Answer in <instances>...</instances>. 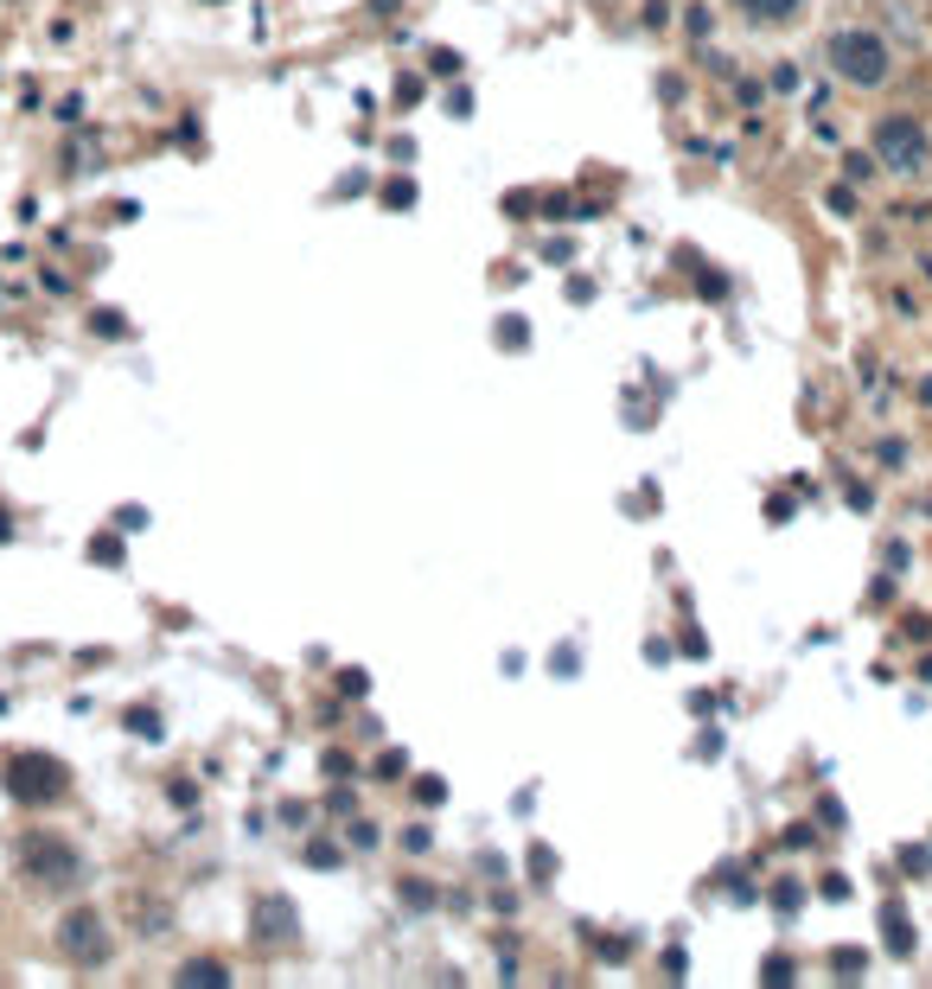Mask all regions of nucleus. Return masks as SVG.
<instances>
[{
	"label": "nucleus",
	"mask_w": 932,
	"mask_h": 989,
	"mask_svg": "<svg viewBox=\"0 0 932 989\" xmlns=\"http://www.w3.org/2000/svg\"><path fill=\"white\" fill-rule=\"evenodd\" d=\"M20 869H26L38 887H77V881H83V855H77L65 837H45V830H38V837L20 843Z\"/></svg>",
	"instance_id": "obj_4"
},
{
	"label": "nucleus",
	"mask_w": 932,
	"mask_h": 989,
	"mask_svg": "<svg viewBox=\"0 0 932 989\" xmlns=\"http://www.w3.org/2000/svg\"><path fill=\"white\" fill-rule=\"evenodd\" d=\"M173 984L186 989H225L230 984V964H218V957H192V964H180V977Z\"/></svg>",
	"instance_id": "obj_7"
},
{
	"label": "nucleus",
	"mask_w": 932,
	"mask_h": 989,
	"mask_svg": "<svg viewBox=\"0 0 932 989\" xmlns=\"http://www.w3.org/2000/svg\"><path fill=\"white\" fill-rule=\"evenodd\" d=\"M843 173H850V180H868V173H875V153H843Z\"/></svg>",
	"instance_id": "obj_10"
},
{
	"label": "nucleus",
	"mask_w": 932,
	"mask_h": 989,
	"mask_svg": "<svg viewBox=\"0 0 932 989\" xmlns=\"http://www.w3.org/2000/svg\"><path fill=\"white\" fill-rule=\"evenodd\" d=\"M211 7H218V0H211Z\"/></svg>",
	"instance_id": "obj_21"
},
{
	"label": "nucleus",
	"mask_w": 932,
	"mask_h": 989,
	"mask_svg": "<svg viewBox=\"0 0 932 989\" xmlns=\"http://www.w3.org/2000/svg\"><path fill=\"white\" fill-rule=\"evenodd\" d=\"M875 160L888 166V173H900V180H927L932 173V135H927V122L920 115H882L875 122Z\"/></svg>",
	"instance_id": "obj_2"
},
{
	"label": "nucleus",
	"mask_w": 932,
	"mask_h": 989,
	"mask_svg": "<svg viewBox=\"0 0 932 989\" xmlns=\"http://www.w3.org/2000/svg\"><path fill=\"white\" fill-rule=\"evenodd\" d=\"M824 205H830L837 218H856V192H850V185H830V192H824Z\"/></svg>",
	"instance_id": "obj_9"
},
{
	"label": "nucleus",
	"mask_w": 932,
	"mask_h": 989,
	"mask_svg": "<svg viewBox=\"0 0 932 989\" xmlns=\"http://www.w3.org/2000/svg\"><path fill=\"white\" fill-rule=\"evenodd\" d=\"M403 907H435V887H422V881H403Z\"/></svg>",
	"instance_id": "obj_12"
},
{
	"label": "nucleus",
	"mask_w": 932,
	"mask_h": 989,
	"mask_svg": "<svg viewBox=\"0 0 932 989\" xmlns=\"http://www.w3.org/2000/svg\"><path fill=\"white\" fill-rule=\"evenodd\" d=\"M920 677H927V683H932V658H927V664H920Z\"/></svg>",
	"instance_id": "obj_18"
},
{
	"label": "nucleus",
	"mask_w": 932,
	"mask_h": 989,
	"mask_svg": "<svg viewBox=\"0 0 932 989\" xmlns=\"http://www.w3.org/2000/svg\"><path fill=\"white\" fill-rule=\"evenodd\" d=\"M377 779H403V754H383V760H377Z\"/></svg>",
	"instance_id": "obj_15"
},
{
	"label": "nucleus",
	"mask_w": 932,
	"mask_h": 989,
	"mask_svg": "<svg viewBox=\"0 0 932 989\" xmlns=\"http://www.w3.org/2000/svg\"><path fill=\"white\" fill-rule=\"evenodd\" d=\"M735 13L753 20V26H785V20L805 13V0H735Z\"/></svg>",
	"instance_id": "obj_6"
},
{
	"label": "nucleus",
	"mask_w": 932,
	"mask_h": 989,
	"mask_svg": "<svg viewBox=\"0 0 932 989\" xmlns=\"http://www.w3.org/2000/svg\"><path fill=\"white\" fill-rule=\"evenodd\" d=\"M128 728H135V734H160V722H153L148 709H135V715H128Z\"/></svg>",
	"instance_id": "obj_16"
},
{
	"label": "nucleus",
	"mask_w": 932,
	"mask_h": 989,
	"mask_svg": "<svg viewBox=\"0 0 932 989\" xmlns=\"http://www.w3.org/2000/svg\"><path fill=\"white\" fill-rule=\"evenodd\" d=\"M927 517H932V505H927Z\"/></svg>",
	"instance_id": "obj_20"
},
{
	"label": "nucleus",
	"mask_w": 932,
	"mask_h": 989,
	"mask_svg": "<svg viewBox=\"0 0 932 989\" xmlns=\"http://www.w3.org/2000/svg\"><path fill=\"white\" fill-rule=\"evenodd\" d=\"M90 326H96V332H110V338H122V332H128V320H115L110 307H103V313H96V320H90Z\"/></svg>",
	"instance_id": "obj_14"
},
{
	"label": "nucleus",
	"mask_w": 932,
	"mask_h": 989,
	"mask_svg": "<svg viewBox=\"0 0 932 989\" xmlns=\"http://www.w3.org/2000/svg\"><path fill=\"white\" fill-rule=\"evenodd\" d=\"M7 530H13V524H7V511H0V537H7Z\"/></svg>",
	"instance_id": "obj_19"
},
{
	"label": "nucleus",
	"mask_w": 932,
	"mask_h": 989,
	"mask_svg": "<svg viewBox=\"0 0 932 989\" xmlns=\"http://www.w3.org/2000/svg\"><path fill=\"white\" fill-rule=\"evenodd\" d=\"M307 862H313V869H338V862H345V855H338L333 843H307Z\"/></svg>",
	"instance_id": "obj_11"
},
{
	"label": "nucleus",
	"mask_w": 932,
	"mask_h": 989,
	"mask_svg": "<svg viewBox=\"0 0 932 989\" xmlns=\"http://www.w3.org/2000/svg\"><path fill=\"white\" fill-rule=\"evenodd\" d=\"M0 785H7V798L13 805H58L65 792H71V772L65 760H51V754H13L7 772H0Z\"/></svg>",
	"instance_id": "obj_3"
},
{
	"label": "nucleus",
	"mask_w": 932,
	"mask_h": 989,
	"mask_svg": "<svg viewBox=\"0 0 932 989\" xmlns=\"http://www.w3.org/2000/svg\"><path fill=\"white\" fill-rule=\"evenodd\" d=\"M110 919L96 913V907H77V913H65V925H58V952L71 957V964H83V970H90V964H103V957H110Z\"/></svg>",
	"instance_id": "obj_5"
},
{
	"label": "nucleus",
	"mask_w": 932,
	"mask_h": 989,
	"mask_svg": "<svg viewBox=\"0 0 932 989\" xmlns=\"http://www.w3.org/2000/svg\"><path fill=\"white\" fill-rule=\"evenodd\" d=\"M920 403H927V409H932V377H927V383H920Z\"/></svg>",
	"instance_id": "obj_17"
},
{
	"label": "nucleus",
	"mask_w": 932,
	"mask_h": 989,
	"mask_svg": "<svg viewBox=\"0 0 932 989\" xmlns=\"http://www.w3.org/2000/svg\"><path fill=\"white\" fill-rule=\"evenodd\" d=\"M824 65L843 77L850 90H882L895 77V45L875 26H837V33L824 38Z\"/></svg>",
	"instance_id": "obj_1"
},
{
	"label": "nucleus",
	"mask_w": 932,
	"mask_h": 989,
	"mask_svg": "<svg viewBox=\"0 0 932 989\" xmlns=\"http://www.w3.org/2000/svg\"><path fill=\"white\" fill-rule=\"evenodd\" d=\"M256 939H295V907H288V900H262L256 907Z\"/></svg>",
	"instance_id": "obj_8"
},
{
	"label": "nucleus",
	"mask_w": 932,
	"mask_h": 989,
	"mask_svg": "<svg viewBox=\"0 0 932 989\" xmlns=\"http://www.w3.org/2000/svg\"><path fill=\"white\" fill-rule=\"evenodd\" d=\"M383 205H396V211H403V205H415V185H410V180H396L390 192H383Z\"/></svg>",
	"instance_id": "obj_13"
}]
</instances>
